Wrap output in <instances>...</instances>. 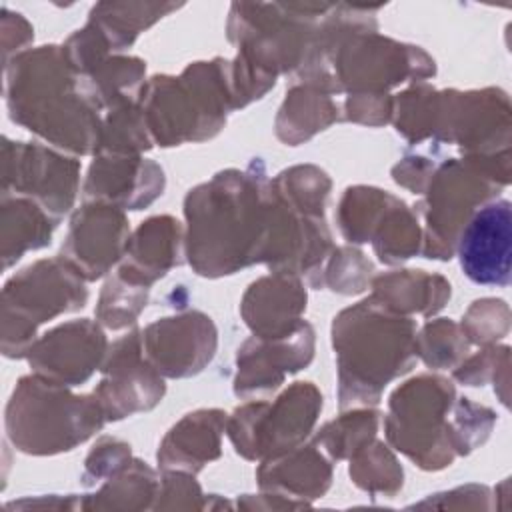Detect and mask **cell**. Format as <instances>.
<instances>
[{
    "label": "cell",
    "instance_id": "obj_14",
    "mask_svg": "<svg viewBox=\"0 0 512 512\" xmlns=\"http://www.w3.org/2000/svg\"><path fill=\"white\" fill-rule=\"evenodd\" d=\"M164 172L136 154H106L92 162L84 186L86 198L116 208L140 210L162 194Z\"/></svg>",
    "mask_w": 512,
    "mask_h": 512
},
{
    "label": "cell",
    "instance_id": "obj_16",
    "mask_svg": "<svg viewBox=\"0 0 512 512\" xmlns=\"http://www.w3.org/2000/svg\"><path fill=\"white\" fill-rule=\"evenodd\" d=\"M180 226L170 216H154L140 224L134 238L128 240L130 256L120 268V276L138 286H150L178 264Z\"/></svg>",
    "mask_w": 512,
    "mask_h": 512
},
{
    "label": "cell",
    "instance_id": "obj_22",
    "mask_svg": "<svg viewBox=\"0 0 512 512\" xmlns=\"http://www.w3.org/2000/svg\"><path fill=\"white\" fill-rule=\"evenodd\" d=\"M354 454L356 458L350 464V476L360 488L390 496L402 488V468L382 442H368Z\"/></svg>",
    "mask_w": 512,
    "mask_h": 512
},
{
    "label": "cell",
    "instance_id": "obj_11",
    "mask_svg": "<svg viewBox=\"0 0 512 512\" xmlns=\"http://www.w3.org/2000/svg\"><path fill=\"white\" fill-rule=\"evenodd\" d=\"M28 352L40 376L62 386H76L86 382L106 356V338L90 320H76L46 332Z\"/></svg>",
    "mask_w": 512,
    "mask_h": 512
},
{
    "label": "cell",
    "instance_id": "obj_27",
    "mask_svg": "<svg viewBox=\"0 0 512 512\" xmlns=\"http://www.w3.org/2000/svg\"><path fill=\"white\" fill-rule=\"evenodd\" d=\"M510 308L500 298L476 300L462 318V332L468 342L494 344L508 334Z\"/></svg>",
    "mask_w": 512,
    "mask_h": 512
},
{
    "label": "cell",
    "instance_id": "obj_18",
    "mask_svg": "<svg viewBox=\"0 0 512 512\" xmlns=\"http://www.w3.org/2000/svg\"><path fill=\"white\" fill-rule=\"evenodd\" d=\"M282 456H286L282 462L270 458L260 466L258 480L264 490L286 488L300 494V498H318L326 492L332 470L314 446H304L296 452L290 450V454L286 452Z\"/></svg>",
    "mask_w": 512,
    "mask_h": 512
},
{
    "label": "cell",
    "instance_id": "obj_2",
    "mask_svg": "<svg viewBox=\"0 0 512 512\" xmlns=\"http://www.w3.org/2000/svg\"><path fill=\"white\" fill-rule=\"evenodd\" d=\"M414 338V322L372 296L340 312L332 326L340 408L376 404L382 388L412 368Z\"/></svg>",
    "mask_w": 512,
    "mask_h": 512
},
{
    "label": "cell",
    "instance_id": "obj_4",
    "mask_svg": "<svg viewBox=\"0 0 512 512\" xmlns=\"http://www.w3.org/2000/svg\"><path fill=\"white\" fill-rule=\"evenodd\" d=\"M454 400V386L442 376H418L390 396L386 436L390 444L424 470L450 466L456 450L450 424L444 422Z\"/></svg>",
    "mask_w": 512,
    "mask_h": 512
},
{
    "label": "cell",
    "instance_id": "obj_9",
    "mask_svg": "<svg viewBox=\"0 0 512 512\" xmlns=\"http://www.w3.org/2000/svg\"><path fill=\"white\" fill-rule=\"evenodd\" d=\"M140 340L148 362L158 372L182 378L200 372L212 360L216 328L206 314L188 312L150 324Z\"/></svg>",
    "mask_w": 512,
    "mask_h": 512
},
{
    "label": "cell",
    "instance_id": "obj_25",
    "mask_svg": "<svg viewBox=\"0 0 512 512\" xmlns=\"http://www.w3.org/2000/svg\"><path fill=\"white\" fill-rule=\"evenodd\" d=\"M378 414L374 410H362L346 414L318 432V444H324L334 458H344L366 446L376 434Z\"/></svg>",
    "mask_w": 512,
    "mask_h": 512
},
{
    "label": "cell",
    "instance_id": "obj_21",
    "mask_svg": "<svg viewBox=\"0 0 512 512\" xmlns=\"http://www.w3.org/2000/svg\"><path fill=\"white\" fill-rule=\"evenodd\" d=\"M328 190L330 180L322 170L314 166H296L274 180L272 196L300 214L322 218Z\"/></svg>",
    "mask_w": 512,
    "mask_h": 512
},
{
    "label": "cell",
    "instance_id": "obj_23",
    "mask_svg": "<svg viewBox=\"0 0 512 512\" xmlns=\"http://www.w3.org/2000/svg\"><path fill=\"white\" fill-rule=\"evenodd\" d=\"M414 352L430 368H450L468 352V340L464 332L450 320L440 318L422 328L414 338Z\"/></svg>",
    "mask_w": 512,
    "mask_h": 512
},
{
    "label": "cell",
    "instance_id": "obj_12",
    "mask_svg": "<svg viewBox=\"0 0 512 512\" xmlns=\"http://www.w3.org/2000/svg\"><path fill=\"white\" fill-rule=\"evenodd\" d=\"M84 278L64 260H40L14 276L16 314L24 316L28 330L62 312H74L88 300Z\"/></svg>",
    "mask_w": 512,
    "mask_h": 512
},
{
    "label": "cell",
    "instance_id": "obj_19",
    "mask_svg": "<svg viewBox=\"0 0 512 512\" xmlns=\"http://www.w3.org/2000/svg\"><path fill=\"white\" fill-rule=\"evenodd\" d=\"M404 280L410 290L402 286L396 272L378 276L372 284V298L396 314L420 312L426 316L438 312L450 298V282L442 276H430L424 270H404Z\"/></svg>",
    "mask_w": 512,
    "mask_h": 512
},
{
    "label": "cell",
    "instance_id": "obj_1",
    "mask_svg": "<svg viewBox=\"0 0 512 512\" xmlns=\"http://www.w3.org/2000/svg\"><path fill=\"white\" fill-rule=\"evenodd\" d=\"M226 170L188 192V262L202 276L234 274L264 260L272 196L258 172Z\"/></svg>",
    "mask_w": 512,
    "mask_h": 512
},
{
    "label": "cell",
    "instance_id": "obj_7",
    "mask_svg": "<svg viewBox=\"0 0 512 512\" xmlns=\"http://www.w3.org/2000/svg\"><path fill=\"white\" fill-rule=\"evenodd\" d=\"M454 252L464 274L482 286L510 284L512 204L496 198L478 208L458 234Z\"/></svg>",
    "mask_w": 512,
    "mask_h": 512
},
{
    "label": "cell",
    "instance_id": "obj_5",
    "mask_svg": "<svg viewBox=\"0 0 512 512\" xmlns=\"http://www.w3.org/2000/svg\"><path fill=\"white\" fill-rule=\"evenodd\" d=\"M322 394L310 382H296L276 402H248L232 414L228 436L248 460L278 458L294 450L312 430Z\"/></svg>",
    "mask_w": 512,
    "mask_h": 512
},
{
    "label": "cell",
    "instance_id": "obj_20",
    "mask_svg": "<svg viewBox=\"0 0 512 512\" xmlns=\"http://www.w3.org/2000/svg\"><path fill=\"white\" fill-rule=\"evenodd\" d=\"M336 112V104L328 96L314 94L308 86H296L288 92V98L280 108L276 132L284 142L298 144L332 124Z\"/></svg>",
    "mask_w": 512,
    "mask_h": 512
},
{
    "label": "cell",
    "instance_id": "obj_13",
    "mask_svg": "<svg viewBox=\"0 0 512 512\" xmlns=\"http://www.w3.org/2000/svg\"><path fill=\"white\" fill-rule=\"evenodd\" d=\"M314 330L300 322L296 330L278 338L254 336L238 350V374L234 392L246 396L258 390H274L286 372H296L312 360Z\"/></svg>",
    "mask_w": 512,
    "mask_h": 512
},
{
    "label": "cell",
    "instance_id": "obj_15",
    "mask_svg": "<svg viewBox=\"0 0 512 512\" xmlns=\"http://www.w3.org/2000/svg\"><path fill=\"white\" fill-rule=\"evenodd\" d=\"M306 290L298 276L276 272L256 280L242 300V316L258 338L286 336L298 328Z\"/></svg>",
    "mask_w": 512,
    "mask_h": 512
},
{
    "label": "cell",
    "instance_id": "obj_8",
    "mask_svg": "<svg viewBox=\"0 0 512 512\" xmlns=\"http://www.w3.org/2000/svg\"><path fill=\"white\" fill-rule=\"evenodd\" d=\"M142 354L138 332H130L110 348L102 366L104 378L94 390L106 420H120L160 402L164 382Z\"/></svg>",
    "mask_w": 512,
    "mask_h": 512
},
{
    "label": "cell",
    "instance_id": "obj_6",
    "mask_svg": "<svg viewBox=\"0 0 512 512\" xmlns=\"http://www.w3.org/2000/svg\"><path fill=\"white\" fill-rule=\"evenodd\" d=\"M502 186L468 160L444 162L434 178L422 210L426 216V240L422 254L426 258L450 260L458 234L478 204L490 202Z\"/></svg>",
    "mask_w": 512,
    "mask_h": 512
},
{
    "label": "cell",
    "instance_id": "obj_10",
    "mask_svg": "<svg viewBox=\"0 0 512 512\" xmlns=\"http://www.w3.org/2000/svg\"><path fill=\"white\" fill-rule=\"evenodd\" d=\"M128 240V220L120 208L102 202L82 206L70 222L60 258L84 280H96L126 252Z\"/></svg>",
    "mask_w": 512,
    "mask_h": 512
},
{
    "label": "cell",
    "instance_id": "obj_26",
    "mask_svg": "<svg viewBox=\"0 0 512 512\" xmlns=\"http://www.w3.org/2000/svg\"><path fill=\"white\" fill-rule=\"evenodd\" d=\"M148 286H138L124 280L120 274L110 278L102 290L98 304V318L108 328H124L134 322L146 306Z\"/></svg>",
    "mask_w": 512,
    "mask_h": 512
},
{
    "label": "cell",
    "instance_id": "obj_30",
    "mask_svg": "<svg viewBox=\"0 0 512 512\" xmlns=\"http://www.w3.org/2000/svg\"><path fill=\"white\" fill-rule=\"evenodd\" d=\"M130 462V446L124 442H118L114 438H104L100 440L94 450L90 452L86 460V472H84V482L92 478L90 482L102 478L104 474L114 476L118 470H122ZM88 482V484H90Z\"/></svg>",
    "mask_w": 512,
    "mask_h": 512
},
{
    "label": "cell",
    "instance_id": "obj_28",
    "mask_svg": "<svg viewBox=\"0 0 512 512\" xmlns=\"http://www.w3.org/2000/svg\"><path fill=\"white\" fill-rule=\"evenodd\" d=\"M494 422L496 414L490 408L474 404L470 398H460L454 408V422L450 424V438L456 454H468L482 444Z\"/></svg>",
    "mask_w": 512,
    "mask_h": 512
},
{
    "label": "cell",
    "instance_id": "obj_29",
    "mask_svg": "<svg viewBox=\"0 0 512 512\" xmlns=\"http://www.w3.org/2000/svg\"><path fill=\"white\" fill-rule=\"evenodd\" d=\"M508 360V346H492L462 362L454 370V378L466 386H484L488 380H494L498 384V372L508 370Z\"/></svg>",
    "mask_w": 512,
    "mask_h": 512
},
{
    "label": "cell",
    "instance_id": "obj_3",
    "mask_svg": "<svg viewBox=\"0 0 512 512\" xmlns=\"http://www.w3.org/2000/svg\"><path fill=\"white\" fill-rule=\"evenodd\" d=\"M104 422L94 394L76 396L46 378H22L8 410V434L28 454L72 450Z\"/></svg>",
    "mask_w": 512,
    "mask_h": 512
},
{
    "label": "cell",
    "instance_id": "obj_24",
    "mask_svg": "<svg viewBox=\"0 0 512 512\" xmlns=\"http://www.w3.org/2000/svg\"><path fill=\"white\" fill-rule=\"evenodd\" d=\"M156 492L158 482L154 472L144 462L132 460L118 470L96 496L110 500L104 508H146L148 498H154Z\"/></svg>",
    "mask_w": 512,
    "mask_h": 512
},
{
    "label": "cell",
    "instance_id": "obj_17",
    "mask_svg": "<svg viewBox=\"0 0 512 512\" xmlns=\"http://www.w3.org/2000/svg\"><path fill=\"white\" fill-rule=\"evenodd\" d=\"M224 424L226 414L220 410H198L194 414H186L164 438L158 450V462L166 470H200L206 462L220 456V434Z\"/></svg>",
    "mask_w": 512,
    "mask_h": 512
}]
</instances>
